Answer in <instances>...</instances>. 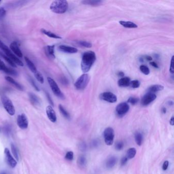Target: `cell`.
<instances>
[{
  "mask_svg": "<svg viewBox=\"0 0 174 174\" xmlns=\"http://www.w3.org/2000/svg\"><path fill=\"white\" fill-rule=\"evenodd\" d=\"M96 60L95 53L93 51L86 52L82 56L81 60V69L84 74L89 71Z\"/></svg>",
  "mask_w": 174,
  "mask_h": 174,
  "instance_id": "obj_1",
  "label": "cell"
},
{
  "mask_svg": "<svg viewBox=\"0 0 174 174\" xmlns=\"http://www.w3.org/2000/svg\"><path fill=\"white\" fill-rule=\"evenodd\" d=\"M68 3L65 0H56L52 3L50 8L52 12L57 14H63L68 9Z\"/></svg>",
  "mask_w": 174,
  "mask_h": 174,
  "instance_id": "obj_2",
  "label": "cell"
},
{
  "mask_svg": "<svg viewBox=\"0 0 174 174\" xmlns=\"http://www.w3.org/2000/svg\"><path fill=\"white\" fill-rule=\"evenodd\" d=\"M0 48L5 53V54L6 55V56H7L10 59H11L15 64H17L19 66H24L23 62H21V60L20 59H19L11 51L9 48L6 44H4L1 40H0Z\"/></svg>",
  "mask_w": 174,
  "mask_h": 174,
  "instance_id": "obj_3",
  "label": "cell"
},
{
  "mask_svg": "<svg viewBox=\"0 0 174 174\" xmlns=\"http://www.w3.org/2000/svg\"><path fill=\"white\" fill-rule=\"evenodd\" d=\"M89 81V77L88 74H84L82 75L76 80L75 83V87L78 90H83L86 88Z\"/></svg>",
  "mask_w": 174,
  "mask_h": 174,
  "instance_id": "obj_4",
  "label": "cell"
},
{
  "mask_svg": "<svg viewBox=\"0 0 174 174\" xmlns=\"http://www.w3.org/2000/svg\"><path fill=\"white\" fill-rule=\"evenodd\" d=\"M1 101L2 102L3 105L5 109V110L7 111L10 115H15V106L13 104L12 101L10 100V99L7 97V96H2L1 97Z\"/></svg>",
  "mask_w": 174,
  "mask_h": 174,
  "instance_id": "obj_5",
  "label": "cell"
},
{
  "mask_svg": "<svg viewBox=\"0 0 174 174\" xmlns=\"http://www.w3.org/2000/svg\"><path fill=\"white\" fill-rule=\"evenodd\" d=\"M47 80L54 95L57 96V97H58L59 98L62 99H64L65 98L64 93H62V91L59 88V86H58L56 82L51 77H48Z\"/></svg>",
  "mask_w": 174,
  "mask_h": 174,
  "instance_id": "obj_6",
  "label": "cell"
},
{
  "mask_svg": "<svg viewBox=\"0 0 174 174\" xmlns=\"http://www.w3.org/2000/svg\"><path fill=\"white\" fill-rule=\"evenodd\" d=\"M104 138L106 144L108 146L112 145L114 138V131L112 128L108 127L104 131Z\"/></svg>",
  "mask_w": 174,
  "mask_h": 174,
  "instance_id": "obj_7",
  "label": "cell"
},
{
  "mask_svg": "<svg viewBox=\"0 0 174 174\" xmlns=\"http://www.w3.org/2000/svg\"><path fill=\"white\" fill-rule=\"evenodd\" d=\"M130 107L127 103L125 102L120 103L118 105L115 111L116 113V114L120 117H123L124 115H125L127 113L129 110Z\"/></svg>",
  "mask_w": 174,
  "mask_h": 174,
  "instance_id": "obj_8",
  "label": "cell"
},
{
  "mask_svg": "<svg viewBox=\"0 0 174 174\" xmlns=\"http://www.w3.org/2000/svg\"><path fill=\"white\" fill-rule=\"evenodd\" d=\"M100 98L102 100L108 102L109 103H115L117 101L116 96L111 92H104L101 93Z\"/></svg>",
  "mask_w": 174,
  "mask_h": 174,
  "instance_id": "obj_9",
  "label": "cell"
},
{
  "mask_svg": "<svg viewBox=\"0 0 174 174\" xmlns=\"http://www.w3.org/2000/svg\"><path fill=\"white\" fill-rule=\"evenodd\" d=\"M156 98L157 96L154 93H148L142 97L141 100V104L144 106L148 105L152 103V102H153Z\"/></svg>",
  "mask_w": 174,
  "mask_h": 174,
  "instance_id": "obj_10",
  "label": "cell"
},
{
  "mask_svg": "<svg viewBox=\"0 0 174 174\" xmlns=\"http://www.w3.org/2000/svg\"><path fill=\"white\" fill-rule=\"evenodd\" d=\"M17 124L21 129H27L28 126V120L25 114H22L17 116Z\"/></svg>",
  "mask_w": 174,
  "mask_h": 174,
  "instance_id": "obj_11",
  "label": "cell"
},
{
  "mask_svg": "<svg viewBox=\"0 0 174 174\" xmlns=\"http://www.w3.org/2000/svg\"><path fill=\"white\" fill-rule=\"evenodd\" d=\"M5 156H6V159L7 162L8 164L9 165L10 167H15L17 164V162L15 160V159L13 158L11 154H10L9 150L7 148H6L5 149Z\"/></svg>",
  "mask_w": 174,
  "mask_h": 174,
  "instance_id": "obj_12",
  "label": "cell"
},
{
  "mask_svg": "<svg viewBox=\"0 0 174 174\" xmlns=\"http://www.w3.org/2000/svg\"><path fill=\"white\" fill-rule=\"evenodd\" d=\"M46 112H47V116L50 120H51L53 123H55L56 122L57 117L56 113L51 106H47L46 108Z\"/></svg>",
  "mask_w": 174,
  "mask_h": 174,
  "instance_id": "obj_13",
  "label": "cell"
},
{
  "mask_svg": "<svg viewBox=\"0 0 174 174\" xmlns=\"http://www.w3.org/2000/svg\"><path fill=\"white\" fill-rule=\"evenodd\" d=\"M0 71H4L7 74H9L13 76H17V73L14 69L8 67L5 65L3 62L0 60Z\"/></svg>",
  "mask_w": 174,
  "mask_h": 174,
  "instance_id": "obj_14",
  "label": "cell"
},
{
  "mask_svg": "<svg viewBox=\"0 0 174 174\" xmlns=\"http://www.w3.org/2000/svg\"><path fill=\"white\" fill-rule=\"evenodd\" d=\"M58 49L61 52L69 54L76 53L78 52V49H77L76 48L65 46V45L60 46L58 47Z\"/></svg>",
  "mask_w": 174,
  "mask_h": 174,
  "instance_id": "obj_15",
  "label": "cell"
},
{
  "mask_svg": "<svg viewBox=\"0 0 174 174\" xmlns=\"http://www.w3.org/2000/svg\"><path fill=\"white\" fill-rule=\"evenodd\" d=\"M10 49L13 51V52L15 53L17 56L20 58H22V53L21 51L19 45L17 44V42H13L11 43L10 44Z\"/></svg>",
  "mask_w": 174,
  "mask_h": 174,
  "instance_id": "obj_16",
  "label": "cell"
},
{
  "mask_svg": "<svg viewBox=\"0 0 174 174\" xmlns=\"http://www.w3.org/2000/svg\"><path fill=\"white\" fill-rule=\"evenodd\" d=\"M54 48H55V46L52 45V46H47L45 47L44 49L45 54H46L47 56L51 59L55 58V55L54 54Z\"/></svg>",
  "mask_w": 174,
  "mask_h": 174,
  "instance_id": "obj_17",
  "label": "cell"
},
{
  "mask_svg": "<svg viewBox=\"0 0 174 174\" xmlns=\"http://www.w3.org/2000/svg\"><path fill=\"white\" fill-rule=\"evenodd\" d=\"M29 97L30 101L33 105L38 106L40 105L41 101L40 99L34 93H29Z\"/></svg>",
  "mask_w": 174,
  "mask_h": 174,
  "instance_id": "obj_18",
  "label": "cell"
},
{
  "mask_svg": "<svg viewBox=\"0 0 174 174\" xmlns=\"http://www.w3.org/2000/svg\"><path fill=\"white\" fill-rule=\"evenodd\" d=\"M82 3L84 5H89L91 6H99L102 5L103 3V1H93V0H85L82 1Z\"/></svg>",
  "mask_w": 174,
  "mask_h": 174,
  "instance_id": "obj_19",
  "label": "cell"
},
{
  "mask_svg": "<svg viewBox=\"0 0 174 174\" xmlns=\"http://www.w3.org/2000/svg\"><path fill=\"white\" fill-rule=\"evenodd\" d=\"M5 79H6V80H7L8 82H9L12 85L15 86V87H16L18 89H19L20 91H23L22 86L18 82L15 81L14 79L10 77L9 76H6V77H5Z\"/></svg>",
  "mask_w": 174,
  "mask_h": 174,
  "instance_id": "obj_20",
  "label": "cell"
},
{
  "mask_svg": "<svg viewBox=\"0 0 174 174\" xmlns=\"http://www.w3.org/2000/svg\"><path fill=\"white\" fill-rule=\"evenodd\" d=\"M117 161V159L115 156H110L109 157L108 159L106 161V166L108 169L112 168L115 165Z\"/></svg>",
  "mask_w": 174,
  "mask_h": 174,
  "instance_id": "obj_21",
  "label": "cell"
},
{
  "mask_svg": "<svg viewBox=\"0 0 174 174\" xmlns=\"http://www.w3.org/2000/svg\"><path fill=\"white\" fill-rule=\"evenodd\" d=\"M130 79L128 77H123L118 81V85L120 87H127L130 86Z\"/></svg>",
  "mask_w": 174,
  "mask_h": 174,
  "instance_id": "obj_22",
  "label": "cell"
},
{
  "mask_svg": "<svg viewBox=\"0 0 174 174\" xmlns=\"http://www.w3.org/2000/svg\"><path fill=\"white\" fill-rule=\"evenodd\" d=\"M164 89V86L161 85H153L150 86L149 88L148 89V92L151 93H154L159 91H162Z\"/></svg>",
  "mask_w": 174,
  "mask_h": 174,
  "instance_id": "obj_23",
  "label": "cell"
},
{
  "mask_svg": "<svg viewBox=\"0 0 174 174\" xmlns=\"http://www.w3.org/2000/svg\"><path fill=\"white\" fill-rule=\"evenodd\" d=\"M25 60L26 63L27 64V65L28 66V67L29 68L30 70L32 71V73H33L34 74L37 71V69L36 67V66L34 65V64H33L31 60L29 59V58L27 56L25 57Z\"/></svg>",
  "mask_w": 174,
  "mask_h": 174,
  "instance_id": "obj_24",
  "label": "cell"
},
{
  "mask_svg": "<svg viewBox=\"0 0 174 174\" xmlns=\"http://www.w3.org/2000/svg\"><path fill=\"white\" fill-rule=\"evenodd\" d=\"M119 23L123 27L127 28H136L138 27L137 25L135 23L131 22H129V21H120L119 22Z\"/></svg>",
  "mask_w": 174,
  "mask_h": 174,
  "instance_id": "obj_25",
  "label": "cell"
},
{
  "mask_svg": "<svg viewBox=\"0 0 174 174\" xmlns=\"http://www.w3.org/2000/svg\"><path fill=\"white\" fill-rule=\"evenodd\" d=\"M41 32L43 34L46 35L48 36L51 37V38H55V39H62V37L59 36L58 35H57L56 34H54V33H53V32L49 31H47V30L44 29H42L41 30Z\"/></svg>",
  "mask_w": 174,
  "mask_h": 174,
  "instance_id": "obj_26",
  "label": "cell"
},
{
  "mask_svg": "<svg viewBox=\"0 0 174 174\" xmlns=\"http://www.w3.org/2000/svg\"><path fill=\"white\" fill-rule=\"evenodd\" d=\"M77 163L80 167H85L87 163V160L85 157L83 155L80 156L77 160Z\"/></svg>",
  "mask_w": 174,
  "mask_h": 174,
  "instance_id": "obj_27",
  "label": "cell"
},
{
  "mask_svg": "<svg viewBox=\"0 0 174 174\" xmlns=\"http://www.w3.org/2000/svg\"><path fill=\"white\" fill-rule=\"evenodd\" d=\"M136 154V150L135 149V148H132L128 150L126 157H127L128 159H131L135 157Z\"/></svg>",
  "mask_w": 174,
  "mask_h": 174,
  "instance_id": "obj_28",
  "label": "cell"
},
{
  "mask_svg": "<svg viewBox=\"0 0 174 174\" xmlns=\"http://www.w3.org/2000/svg\"><path fill=\"white\" fill-rule=\"evenodd\" d=\"M135 140L137 145L140 146H141L142 144V140H143L142 134L138 132L136 133L135 135Z\"/></svg>",
  "mask_w": 174,
  "mask_h": 174,
  "instance_id": "obj_29",
  "label": "cell"
},
{
  "mask_svg": "<svg viewBox=\"0 0 174 174\" xmlns=\"http://www.w3.org/2000/svg\"><path fill=\"white\" fill-rule=\"evenodd\" d=\"M59 111H60V112L64 118H66L67 119H69L70 115H69V113L65 109V108H64L62 105H59Z\"/></svg>",
  "mask_w": 174,
  "mask_h": 174,
  "instance_id": "obj_30",
  "label": "cell"
},
{
  "mask_svg": "<svg viewBox=\"0 0 174 174\" xmlns=\"http://www.w3.org/2000/svg\"><path fill=\"white\" fill-rule=\"evenodd\" d=\"M34 75L35 78L37 79V81H38L39 83L42 84L44 83V78L42 75V74L39 71H36L35 73H34Z\"/></svg>",
  "mask_w": 174,
  "mask_h": 174,
  "instance_id": "obj_31",
  "label": "cell"
},
{
  "mask_svg": "<svg viewBox=\"0 0 174 174\" xmlns=\"http://www.w3.org/2000/svg\"><path fill=\"white\" fill-rule=\"evenodd\" d=\"M0 54L3 57V58L5 59V60L8 63L10 64V65H11V66L14 67H17L16 64L14 63V62H13L11 59H10L9 58H8L7 56H5V55H4L2 53H1Z\"/></svg>",
  "mask_w": 174,
  "mask_h": 174,
  "instance_id": "obj_32",
  "label": "cell"
},
{
  "mask_svg": "<svg viewBox=\"0 0 174 174\" xmlns=\"http://www.w3.org/2000/svg\"><path fill=\"white\" fill-rule=\"evenodd\" d=\"M140 71L142 72V73L145 74L146 75H148L150 74V69L148 66H146L145 65H142L140 66Z\"/></svg>",
  "mask_w": 174,
  "mask_h": 174,
  "instance_id": "obj_33",
  "label": "cell"
},
{
  "mask_svg": "<svg viewBox=\"0 0 174 174\" xmlns=\"http://www.w3.org/2000/svg\"><path fill=\"white\" fill-rule=\"evenodd\" d=\"M78 44L81 46L85 47L87 48H91L93 46L91 43L88 42H86V41H79Z\"/></svg>",
  "mask_w": 174,
  "mask_h": 174,
  "instance_id": "obj_34",
  "label": "cell"
},
{
  "mask_svg": "<svg viewBox=\"0 0 174 174\" xmlns=\"http://www.w3.org/2000/svg\"><path fill=\"white\" fill-rule=\"evenodd\" d=\"M138 101H139V99L134 97H130L128 100V102L131 104L132 105L136 104L138 102Z\"/></svg>",
  "mask_w": 174,
  "mask_h": 174,
  "instance_id": "obj_35",
  "label": "cell"
},
{
  "mask_svg": "<svg viewBox=\"0 0 174 174\" xmlns=\"http://www.w3.org/2000/svg\"><path fill=\"white\" fill-rule=\"evenodd\" d=\"M11 150H12V152H13V154L14 155L15 158L17 159V161L19 160V155H18V152H17V149L16 147H15V145H13V144H11Z\"/></svg>",
  "mask_w": 174,
  "mask_h": 174,
  "instance_id": "obj_36",
  "label": "cell"
},
{
  "mask_svg": "<svg viewBox=\"0 0 174 174\" xmlns=\"http://www.w3.org/2000/svg\"><path fill=\"white\" fill-rule=\"evenodd\" d=\"M140 82L138 80H135L130 82V85L133 88H138L140 86Z\"/></svg>",
  "mask_w": 174,
  "mask_h": 174,
  "instance_id": "obj_37",
  "label": "cell"
},
{
  "mask_svg": "<svg viewBox=\"0 0 174 174\" xmlns=\"http://www.w3.org/2000/svg\"><path fill=\"white\" fill-rule=\"evenodd\" d=\"M65 158L66 160H69V161H71L73 160L74 158V153L73 152L71 151H69V152L66 153V155Z\"/></svg>",
  "mask_w": 174,
  "mask_h": 174,
  "instance_id": "obj_38",
  "label": "cell"
},
{
  "mask_svg": "<svg viewBox=\"0 0 174 174\" xmlns=\"http://www.w3.org/2000/svg\"><path fill=\"white\" fill-rule=\"evenodd\" d=\"M123 147H124V143L122 142H117L115 145V149L118 151L123 149Z\"/></svg>",
  "mask_w": 174,
  "mask_h": 174,
  "instance_id": "obj_39",
  "label": "cell"
},
{
  "mask_svg": "<svg viewBox=\"0 0 174 174\" xmlns=\"http://www.w3.org/2000/svg\"><path fill=\"white\" fill-rule=\"evenodd\" d=\"M6 15V11L4 8H0V21L2 20Z\"/></svg>",
  "mask_w": 174,
  "mask_h": 174,
  "instance_id": "obj_40",
  "label": "cell"
},
{
  "mask_svg": "<svg viewBox=\"0 0 174 174\" xmlns=\"http://www.w3.org/2000/svg\"><path fill=\"white\" fill-rule=\"evenodd\" d=\"M29 81L30 82V83L31 84V85H32V86L35 88V89L36 90V91H39V89L38 87V86L36 85V83H35L34 81L32 79V78H29Z\"/></svg>",
  "mask_w": 174,
  "mask_h": 174,
  "instance_id": "obj_41",
  "label": "cell"
},
{
  "mask_svg": "<svg viewBox=\"0 0 174 174\" xmlns=\"http://www.w3.org/2000/svg\"><path fill=\"white\" fill-rule=\"evenodd\" d=\"M174 56L172 57V59H171V64H170V67H169V71L171 74H174Z\"/></svg>",
  "mask_w": 174,
  "mask_h": 174,
  "instance_id": "obj_42",
  "label": "cell"
},
{
  "mask_svg": "<svg viewBox=\"0 0 174 174\" xmlns=\"http://www.w3.org/2000/svg\"><path fill=\"white\" fill-rule=\"evenodd\" d=\"M127 157H124L123 158H122V159L121 160V161H120V164H121V165L122 166H123V165H124L125 164H126V163H127V162L128 161Z\"/></svg>",
  "mask_w": 174,
  "mask_h": 174,
  "instance_id": "obj_43",
  "label": "cell"
},
{
  "mask_svg": "<svg viewBox=\"0 0 174 174\" xmlns=\"http://www.w3.org/2000/svg\"><path fill=\"white\" fill-rule=\"evenodd\" d=\"M169 163L168 161L167 160V161H165L164 162V163L163 164V166H162V169L164 171H165L167 169L168 167H169Z\"/></svg>",
  "mask_w": 174,
  "mask_h": 174,
  "instance_id": "obj_44",
  "label": "cell"
},
{
  "mask_svg": "<svg viewBox=\"0 0 174 174\" xmlns=\"http://www.w3.org/2000/svg\"><path fill=\"white\" fill-rule=\"evenodd\" d=\"M46 95H47V98H48V100L49 101V103L51 104L52 106H54V103H53V101H52V99L51 98V97L50 96L49 94L48 93H47Z\"/></svg>",
  "mask_w": 174,
  "mask_h": 174,
  "instance_id": "obj_45",
  "label": "cell"
},
{
  "mask_svg": "<svg viewBox=\"0 0 174 174\" xmlns=\"http://www.w3.org/2000/svg\"><path fill=\"white\" fill-rule=\"evenodd\" d=\"M150 64L152 65V66H153V67H154L155 68H156V69H158V65H157V64L156 63V62H151L150 63Z\"/></svg>",
  "mask_w": 174,
  "mask_h": 174,
  "instance_id": "obj_46",
  "label": "cell"
},
{
  "mask_svg": "<svg viewBox=\"0 0 174 174\" xmlns=\"http://www.w3.org/2000/svg\"><path fill=\"white\" fill-rule=\"evenodd\" d=\"M169 123H170V124L172 125V126H173L174 124V116H172V118H171V120H170V121H169Z\"/></svg>",
  "mask_w": 174,
  "mask_h": 174,
  "instance_id": "obj_47",
  "label": "cell"
},
{
  "mask_svg": "<svg viewBox=\"0 0 174 174\" xmlns=\"http://www.w3.org/2000/svg\"><path fill=\"white\" fill-rule=\"evenodd\" d=\"M145 59H146L147 61L149 62H151L152 60V58L151 56H147L145 57Z\"/></svg>",
  "mask_w": 174,
  "mask_h": 174,
  "instance_id": "obj_48",
  "label": "cell"
},
{
  "mask_svg": "<svg viewBox=\"0 0 174 174\" xmlns=\"http://www.w3.org/2000/svg\"><path fill=\"white\" fill-rule=\"evenodd\" d=\"M118 75L120 77H122L123 76H124V73H123V71H120L119 73H118Z\"/></svg>",
  "mask_w": 174,
  "mask_h": 174,
  "instance_id": "obj_49",
  "label": "cell"
},
{
  "mask_svg": "<svg viewBox=\"0 0 174 174\" xmlns=\"http://www.w3.org/2000/svg\"><path fill=\"white\" fill-rule=\"evenodd\" d=\"M162 112L164 113H165L166 112H167V109H166L165 108H163L162 109Z\"/></svg>",
  "mask_w": 174,
  "mask_h": 174,
  "instance_id": "obj_50",
  "label": "cell"
},
{
  "mask_svg": "<svg viewBox=\"0 0 174 174\" xmlns=\"http://www.w3.org/2000/svg\"><path fill=\"white\" fill-rule=\"evenodd\" d=\"M0 174H6V173H5V172H1V173H0Z\"/></svg>",
  "mask_w": 174,
  "mask_h": 174,
  "instance_id": "obj_51",
  "label": "cell"
},
{
  "mask_svg": "<svg viewBox=\"0 0 174 174\" xmlns=\"http://www.w3.org/2000/svg\"><path fill=\"white\" fill-rule=\"evenodd\" d=\"M1 2V1H0V3Z\"/></svg>",
  "mask_w": 174,
  "mask_h": 174,
  "instance_id": "obj_52",
  "label": "cell"
}]
</instances>
